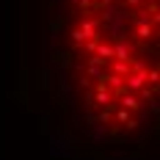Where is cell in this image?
<instances>
[{"label":"cell","mask_w":160,"mask_h":160,"mask_svg":"<svg viewBox=\"0 0 160 160\" xmlns=\"http://www.w3.org/2000/svg\"><path fill=\"white\" fill-rule=\"evenodd\" d=\"M97 33H99V22L97 19H83L78 28L72 31V42L75 44H86L88 39H99Z\"/></svg>","instance_id":"obj_1"},{"label":"cell","mask_w":160,"mask_h":160,"mask_svg":"<svg viewBox=\"0 0 160 160\" xmlns=\"http://www.w3.org/2000/svg\"><path fill=\"white\" fill-rule=\"evenodd\" d=\"M113 61H132V50L127 42H116L113 44Z\"/></svg>","instance_id":"obj_2"},{"label":"cell","mask_w":160,"mask_h":160,"mask_svg":"<svg viewBox=\"0 0 160 160\" xmlns=\"http://www.w3.org/2000/svg\"><path fill=\"white\" fill-rule=\"evenodd\" d=\"M119 102H122V108H124V111H130V113H132V111H138V108H141V99H138L135 94H130V91H124Z\"/></svg>","instance_id":"obj_3"},{"label":"cell","mask_w":160,"mask_h":160,"mask_svg":"<svg viewBox=\"0 0 160 160\" xmlns=\"http://www.w3.org/2000/svg\"><path fill=\"white\" fill-rule=\"evenodd\" d=\"M91 55H97L99 61H113V47L111 44H102V42H97V47Z\"/></svg>","instance_id":"obj_4"},{"label":"cell","mask_w":160,"mask_h":160,"mask_svg":"<svg viewBox=\"0 0 160 160\" xmlns=\"http://www.w3.org/2000/svg\"><path fill=\"white\" fill-rule=\"evenodd\" d=\"M152 36H155V25H149V22H138V28H135V39L146 42V39H152Z\"/></svg>","instance_id":"obj_5"},{"label":"cell","mask_w":160,"mask_h":160,"mask_svg":"<svg viewBox=\"0 0 160 160\" xmlns=\"http://www.w3.org/2000/svg\"><path fill=\"white\" fill-rule=\"evenodd\" d=\"M111 99H113V94L108 91V88H99V86H97V94H94L97 105H111Z\"/></svg>","instance_id":"obj_6"},{"label":"cell","mask_w":160,"mask_h":160,"mask_svg":"<svg viewBox=\"0 0 160 160\" xmlns=\"http://www.w3.org/2000/svg\"><path fill=\"white\" fill-rule=\"evenodd\" d=\"M130 64H132V61H113V72H111V75L127 78V75H130Z\"/></svg>","instance_id":"obj_7"},{"label":"cell","mask_w":160,"mask_h":160,"mask_svg":"<svg viewBox=\"0 0 160 160\" xmlns=\"http://www.w3.org/2000/svg\"><path fill=\"white\" fill-rule=\"evenodd\" d=\"M116 122H119V124H124V127H135V122H132V113L124 111V108L116 113Z\"/></svg>","instance_id":"obj_8"}]
</instances>
